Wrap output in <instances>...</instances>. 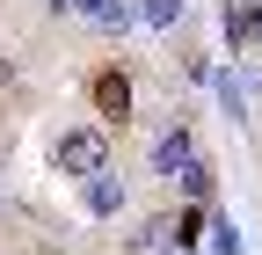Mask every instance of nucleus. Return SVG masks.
Instances as JSON below:
<instances>
[{"instance_id":"obj_5","label":"nucleus","mask_w":262,"mask_h":255,"mask_svg":"<svg viewBox=\"0 0 262 255\" xmlns=\"http://www.w3.org/2000/svg\"><path fill=\"white\" fill-rule=\"evenodd\" d=\"M80 15H88L95 29H110V37H124V29H131V22H139V15H131V8H124V0H80Z\"/></svg>"},{"instance_id":"obj_6","label":"nucleus","mask_w":262,"mask_h":255,"mask_svg":"<svg viewBox=\"0 0 262 255\" xmlns=\"http://www.w3.org/2000/svg\"><path fill=\"white\" fill-rule=\"evenodd\" d=\"M175 182H182V197H189V204H211V189H219V175H211V161H204V153H196V161H189Z\"/></svg>"},{"instance_id":"obj_9","label":"nucleus","mask_w":262,"mask_h":255,"mask_svg":"<svg viewBox=\"0 0 262 255\" xmlns=\"http://www.w3.org/2000/svg\"><path fill=\"white\" fill-rule=\"evenodd\" d=\"M211 88H219V102H226V117H233V124H248V88H241L233 73H211Z\"/></svg>"},{"instance_id":"obj_2","label":"nucleus","mask_w":262,"mask_h":255,"mask_svg":"<svg viewBox=\"0 0 262 255\" xmlns=\"http://www.w3.org/2000/svg\"><path fill=\"white\" fill-rule=\"evenodd\" d=\"M219 29H226L233 51H255L262 44V0H226V8H219Z\"/></svg>"},{"instance_id":"obj_13","label":"nucleus","mask_w":262,"mask_h":255,"mask_svg":"<svg viewBox=\"0 0 262 255\" xmlns=\"http://www.w3.org/2000/svg\"><path fill=\"white\" fill-rule=\"evenodd\" d=\"M175 255H182V248H175Z\"/></svg>"},{"instance_id":"obj_7","label":"nucleus","mask_w":262,"mask_h":255,"mask_svg":"<svg viewBox=\"0 0 262 255\" xmlns=\"http://www.w3.org/2000/svg\"><path fill=\"white\" fill-rule=\"evenodd\" d=\"M117 204H124V182H117L110 168H102V175H88V211H95V219H110Z\"/></svg>"},{"instance_id":"obj_3","label":"nucleus","mask_w":262,"mask_h":255,"mask_svg":"<svg viewBox=\"0 0 262 255\" xmlns=\"http://www.w3.org/2000/svg\"><path fill=\"white\" fill-rule=\"evenodd\" d=\"M189 161H196V139H189V124H168V132L153 139V175H168V182H175Z\"/></svg>"},{"instance_id":"obj_10","label":"nucleus","mask_w":262,"mask_h":255,"mask_svg":"<svg viewBox=\"0 0 262 255\" xmlns=\"http://www.w3.org/2000/svg\"><path fill=\"white\" fill-rule=\"evenodd\" d=\"M182 8H189V0H146L139 22H146V29H175V22H182Z\"/></svg>"},{"instance_id":"obj_8","label":"nucleus","mask_w":262,"mask_h":255,"mask_svg":"<svg viewBox=\"0 0 262 255\" xmlns=\"http://www.w3.org/2000/svg\"><path fill=\"white\" fill-rule=\"evenodd\" d=\"M204 219H211V211H204V204H182V211H175V219H168V233H175V248H182V255H189V248H196V241H204Z\"/></svg>"},{"instance_id":"obj_1","label":"nucleus","mask_w":262,"mask_h":255,"mask_svg":"<svg viewBox=\"0 0 262 255\" xmlns=\"http://www.w3.org/2000/svg\"><path fill=\"white\" fill-rule=\"evenodd\" d=\"M51 168L73 175V182L102 175V168H110V132H102V124H73V132H58V139H51Z\"/></svg>"},{"instance_id":"obj_11","label":"nucleus","mask_w":262,"mask_h":255,"mask_svg":"<svg viewBox=\"0 0 262 255\" xmlns=\"http://www.w3.org/2000/svg\"><path fill=\"white\" fill-rule=\"evenodd\" d=\"M211 241H219V255H241V226H233V211H211Z\"/></svg>"},{"instance_id":"obj_4","label":"nucleus","mask_w":262,"mask_h":255,"mask_svg":"<svg viewBox=\"0 0 262 255\" xmlns=\"http://www.w3.org/2000/svg\"><path fill=\"white\" fill-rule=\"evenodd\" d=\"M88 95H95V117H131V80H124V66H102V73H95L88 80Z\"/></svg>"},{"instance_id":"obj_12","label":"nucleus","mask_w":262,"mask_h":255,"mask_svg":"<svg viewBox=\"0 0 262 255\" xmlns=\"http://www.w3.org/2000/svg\"><path fill=\"white\" fill-rule=\"evenodd\" d=\"M51 15H80V0H51Z\"/></svg>"}]
</instances>
